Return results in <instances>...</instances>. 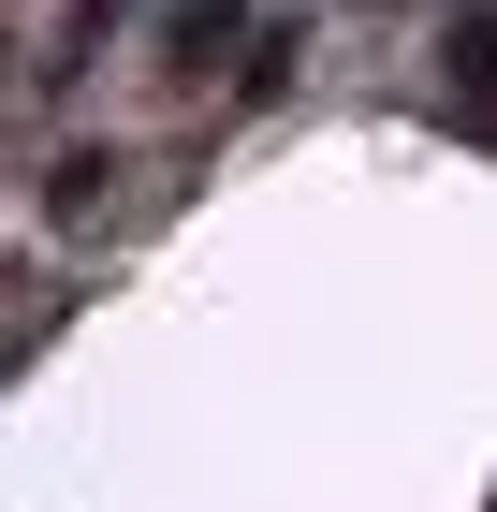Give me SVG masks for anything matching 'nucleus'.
Returning <instances> with one entry per match:
<instances>
[{
    "instance_id": "f257e3e1",
    "label": "nucleus",
    "mask_w": 497,
    "mask_h": 512,
    "mask_svg": "<svg viewBox=\"0 0 497 512\" xmlns=\"http://www.w3.org/2000/svg\"><path fill=\"white\" fill-rule=\"evenodd\" d=\"M249 0H161V59H176V74H220V59H249Z\"/></svg>"
},
{
    "instance_id": "7ed1b4c3",
    "label": "nucleus",
    "mask_w": 497,
    "mask_h": 512,
    "mask_svg": "<svg viewBox=\"0 0 497 512\" xmlns=\"http://www.w3.org/2000/svg\"><path fill=\"white\" fill-rule=\"evenodd\" d=\"M117 15H132V0H74V30H59V59H44V88H74L88 59H103V44H117Z\"/></svg>"
},
{
    "instance_id": "f03ea898",
    "label": "nucleus",
    "mask_w": 497,
    "mask_h": 512,
    "mask_svg": "<svg viewBox=\"0 0 497 512\" xmlns=\"http://www.w3.org/2000/svg\"><path fill=\"white\" fill-rule=\"evenodd\" d=\"M454 132H497V0L454 15Z\"/></svg>"
}]
</instances>
